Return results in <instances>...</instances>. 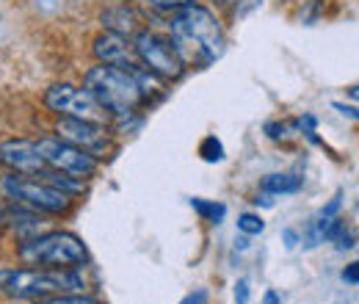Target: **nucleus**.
<instances>
[{
  "mask_svg": "<svg viewBox=\"0 0 359 304\" xmlns=\"http://www.w3.org/2000/svg\"><path fill=\"white\" fill-rule=\"evenodd\" d=\"M172 47L182 61V67H210L216 58H222L226 47L224 28L219 17L205 6H185L177 8L169 25Z\"/></svg>",
  "mask_w": 359,
  "mask_h": 304,
  "instance_id": "obj_1",
  "label": "nucleus"
},
{
  "mask_svg": "<svg viewBox=\"0 0 359 304\" xmlns=\"http://www.w3.org/2000/svg\"><path fill=\"white\" fill-rule=\"evenodd\" d=\"M86 291V277L78 268H0V293L20 302Z\"/></svg>",
  "mask_w": 359,
  "mask_h": 304,
  "instance_id": "obj_2",
  "label": "nucleus"
},
{
  "mask_svg": "<svg viewBox=\"0 0 359 304\" xmlns=\"http://www.w3.org/2000/svg\"><path fill=\"white\" fill-rule=\"evenodd\" d=\"M83 88L105 108L111 119H128L144 105V94L135 84L133 72L100 64L91 67L83 78Z\"/></svg>",
  "mask_w": 359,
  "mask_h": 304,
  "instance_id": "obj_3",
  "label": "nucleus"
},
{
  "mask_svg": "<svg viewBox=\"0 0 359 304\" xmlns=\"http://www.w3.org/2000/svg\"><path fill=\"white\" fill-rule=\"evenodd\" d=\"M17 258L34 268H81L89 260V252L75 232L55 230L25 241L17 249Z\"/></svg>",
  "mask_w": 359,
  "mask_h": 304,
  "instance_id": "obj_4",
  "label": "nucleus"
},
{
  "mask_svg": "<svg viewBox=\"0 0 359 304\" xmlns=\"http://www.w3.org/2000/svg\"><path fill=\"white\" fill-rule=\"evenodd\" d=\"M3 191L8 199L31 208V211H42V213H67L72 208V197L53 188L50 183L31 177V174L11 172L3 177Z\"/></svg>",
  "mask_w": 359,
  "mask_h": 304,
  "instance_id": "obj_5",
  "label": "nucleus"
},
{
  "mask_svg": "<svg viewBox=\"0 0 359 304\" xmlns=\"http://www.w3.org/2000/svg\"><path fill=\"white\" fill-rule=\"evenodd\" d=\"M45 105L67 119H83V122H97V125H108V114L105 108L91 97L86 88L69 86V84H55L45 91Z\"/></svg>",
  "mask_w": 359,
  "mask_h": 304,
  "instance_id": "obj_6",
  "label": "nucleus"
},
{
  "mask_svg": "<svg viewBox=\"0 0 359 304\" xmlns=\"http://www.w3.org/2000/svg\"><path fill=\"white\" fill-rule=\"evenodd\" d=\"M36 150L42 155L47 169H55V172L72 174V177H91V174L100 169V158L89 155L86 150L58 138V136H47L36 141Z\"/></svg>",
  "mask_w": 359,
  "mask_h": 304,
  "instance_id": "obj_7",
  "label": "nucleus"
},
{
  "mask_svg": "<svg viewBox=\"0 0 359 304\" xmlns=\"http://www.w3.org/2000/svg\"><path fill=\"white\" fill-rule=\"evenodd\" d=\"M133 53L141 67H147L152 75H158L163 81H177L180 75L185 72V67L177 58L172 42L158 37L155 31H141L133 42Z\"/></svg>",
  "mask_w": 359,
  "mask_h": 304,
  "instance_id": "obj_8",
  "label": "nucleus"
},
{
  "mask_svg": "<svg viewBox=\"0 0 359 304\" xmlns=\"http://www.w3.org/2000/svg\"><path fill=\"white\" fill-rule=\"evenodd\" d=\"M55 131H58V138H64V141L86 150L94 158H102V155H108L114 150L105 125H97V122H83V119H67V117H61V122L55 125Z\"/></svg>",
  "mask_w": 359,
  "mask_h": 304,
  "instance_id": "obj_9",
  "label": "nucleus"
},
{
  "mask_svg": "<svg viewBox=\"0 0 359 304\" xmlns=\"http://www.w3.org/2000/svg\"><path fill=\"white\" fill-rule=\"evenodd\" d=\"M0 164L17 174H39L47 169L39 150H36V141H28V138L3 141L0 144Z\"/></svg>",
  "mask_w": 359,
  "mask_h": 304,
  "instance_id": "obj_10",
  "label": "nucleus"
},
{
  "mask_svg": "<svg viewBox=\"0 0 359 304\" xmlns=\"http://www.w3.org/2000/svg\"><path fill=\"white\" fill-rule=\"evenodd\" d=\"M94 55L100 64H108V67H116V70H125V72H133L138 70V58L133 53V44H128L125 37L119 34H105L94 42Z\"/></svg>",
  "mask_w": 359,
  "mask_h": 304,
  "instance_id": "obj_11",
  "label": "nucleus"
},
{
  "mask_svg": "<svg viewBox=\"0 0 359 304\" xmlns=\"http://www.w3.org/2000/svg\"><path fill=\"white\" fill-rule=\"evenodd\" d=\"M260 188L271 194V197H279V194H299L304 188V177L299 174H269L263 177Z\"/></svg>",
  "mask_w": 359,
  "mask_h": 304,
  "instance_id": "obj_12",
  "label": "nucleus"
},
{
  "mask_svg": "<svg viewBox=\"0 0 359 304\" xmlns=\"http://www.w3.org/2000/svg\"><path fill=\"white\" fill-rule=\"evenodd\" d=\"M102 25H108L111 31L108 34H119V37H130L135 31V14L130 11V8H114V11H105L102 14Z\"/></svg>",
  "mask_w": 359,
  "mask_h": 304,
  "instance_id": "obj_13",
  "label": "nucleus"
},
{
  "mask_svg": "<svg viewBox=\"0 0 359 304\" xmlns=\"http://www.w3.org/2000/svg\"><path fill=\"white\" fill-rule=\"evenodd\" d=\"M191 208L205 218V221H210V224H222L226 216V208L222 202H216V199H199V197H194L191 199Z\"/></svg>",
  "mask_w": 359,
  "mask_h": 304,
  "instance_id": "obj_14",
  "label": "nucleus"
},
{
  "mask_svg": "<svg viewBox=\"0 0 359 304\" xmlns=\"http://www.w3.org/2000/svg\"><path fill=\"white\" fill-rule=\"evenodd\" d=\"M199 155H202V161H208V164H219V161H224V144H222L216 136H208V138H202V144H199Z\"/></svg>",
  "mask_w": 359,
  "mask_h": 304,
  "instance_id": "obj_15",
  "label": "nucleus"
},
{
  "mask_svg": "<svg viewBox=\"0 0 359 304\" xmlns=\"http://www.w3.org/2000/svg\"><path fill=\"white\" fill-rule=\"evenodd\" d=\"M238 230L243 235H260L266 230V221H263V216H257V213H241L238 216Z\"/></svg>",
  "mask_w": 359,
  "mask_h": 304,
  "instance_id": "obj_16",
  "label": "nucleus"
},
{
  "mask_svg": "<svg viewBox=\"0 0 359 304\" xmlns=\"http://www.w3.org/2000/svg\"><path fill=\"white\" fill-rule=\"evenodd\" d=\"M36 304H105L100 299H91L83 293H67V296H53V299H39Z\"/></svg>",
  "mask_w": 359,
  "mask_h": 304,
  "instance_id": "obj_17",
  "label": "nucleus"
},
{
  "mask_svg": "<svg viewBox=\"0 0 359 304\" xmlns=\"http://www.w3.org/2000/svg\"><path fill=\"white\" fill-rule=\"evenodd\" d=\"M196 0H149V6L161 8V11H177V8H185V6H194Z\"/></svg>",
  "mask_w": 359,
  "mask_h": 304,
  "instance_id": "obj_18",
  "label": "nucleus"
},
{
  "mask_svg": "<svg viewBox=\"0 0 359 304\" xmlns=\"http://www.w3.org/2000/svg\"><path fill=\"white\" fill-rule=\"evenodd\" d=\"M249 296H252L249 279H238L235 282V304H249Z\"/></svg>",
  "mask_w": 359,
  "mask_h": 304,
  "instance_id": "obj_19",
  "label": "nucleus"
},
{
  "mask_svg": "<svg viewBox=\"0 0 359 304\" xmlns=\"http://www.w3.org/2000/svg\"><path fill=\"white\" fill-rule=\"evenodd\" d=\"M180 304H208V291L205 288H196L194 293H188Z\"/></svg>",
  "mask_w": 359,
  "mask_h": 304,
  "instance_id": "obj_20",
  "label": "nucleus"
},
{
  "mask_svg": "<svg viewBox=\"0 0 359 304\" xmlns=\"http://www.w3.org/2000/svg\"><path fill=\"white\" fill-rule=\"evenodd\" d=\"M282 244H285V249H296L299 246V232L296 230H282Z\"/></svg>",
  "mask_w": 359,
  "mask_h": 304,
  "instance_id": "obj_21",
  "label": "nucleus"
},
{
  "mask_svg": "<svg viewBox=\"0 0 359 304\" xmlns=\"http://www.w3.org/2000/svg\"><path fill=\"white\" fill-rule=\"evenodd\" d=\"M343 282H348V285H357L359 282V268H357V263H351L346 271H343Z\"/></svg>",
  "mask_w": 359,
  "mask_h": 304,
  "instance_id": "obj_22",
  "label": "nucleus"
},
{
  "mask_svg": "<svg viewBox=\"0 0 359 304\" xmlns=\"http://www.w3.org/2000/svg\"><path fill=\"white\" fill-rule=\"evenodd\" d=\"M315 125H318V119H315L313 114H307V117L299 119V131H304V136H307V133H315Z\"/></svg>",
  "mask_w": 359,
  "mask_h": 304,
  "instance_id": "obj_23",
  "label": "nucleus"
},
{
  "mask_svg": "<svg viewBox=\"0 0 359 304\" xmlns=\"http://www.w3.org/2000/svg\"><path fill=\"white\" fill-rule=\"evenodd\" d=\"M266 131H269L271 138H282V136H285V131H287V125H276V122H269V125H266Z\"/></svg>",
  "mask_w": 359,
  "mask_h": 304,
  "instance_id": "obj_24",
  "label": "nucleus"
},
{
  "mask_svg": "<svg viewBox=\"0 0 359 304\" xmlns=\"http://www.w3.org/2000/svg\"><path fill=\"white\" fill-rule=\"evenodd\" d=\"M334 108H337L343 117H348V119H357V108H354V105H343V103H334Z\"/></svg>",
  "mask_w": 359,
  "mask_h": 304,
  "instance_id": "obj_25",
  "label": "nucleus"
},
{
  "mask_svg": "<svg viewBox=\"0 0 359 304\" xmlns=\"http://www.w3.org/2000/svg\"><path fill=\"white\" fill-rule=\"evenodd\" d=\"M255 205H263V208H273V199H271V194H266V191H263V194H257V197H255Z\"/></svg>",
  "mask_w": 359,
  "mask_h": 304,
  "instance_id": "obj_26",
  "label": "nucleus"
},
{
  "mask_svg": "<svg viewBox=\"0 0 359 304\" xmlns=\"http://www.w3.org/2000/svg\"><path fill=\"white\" fill-rule=\"evenodd\" d=\"M260 304H282V299H279V293H276V291H266V293H263V302Z\"/></svg>",
  "mask_w": 359,
  "mask_h": 304,
  "instance_id": "obj_27",
  "label": "nucleus"
}]
</instances>
